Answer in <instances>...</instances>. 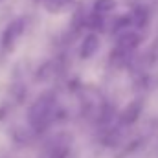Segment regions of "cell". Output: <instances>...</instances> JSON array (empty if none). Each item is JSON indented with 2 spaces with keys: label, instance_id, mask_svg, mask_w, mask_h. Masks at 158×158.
Returning a JSON list of instances; mask_svg holds the SVG:
<instances>
[{
  "label": "cell",
  "instance_id": "9c48e42d",
  "mask_svg": "<svg viewBox=\"0 0 158 158\" xmlns=\"http://www.w3.org/2000/svg\"><path fill=\"white\" fill-rule=\"evenodd\" d=\"M153 59H155V61L158 59V39H156V42L151 46V61H153Z\"/></svg>",
  "mask_w": 158,
  "mask_h": 158
},
{
  "label": "cell",
  "instance_id": "52a82bcc",
  "mask_svg": "<svg viewBox=\"0 0 158 158\" xmlns=\"http://www.w3.org/2000/svg\"><path fill=\"white\" fill-rule=\"evenodd\" d=\"M116 6H118L116 0H96L94 6H92V11L105 17L107 13H112V11L116 9Z\"/></svg>",
  "mask_w": 158,
  "mask_h": 158
},
{
  "label": "cell",
  "instance_id": "8992f818",
  "mask_svg": "<svg viewBox=\"0 0 158 158\" xmlns=\"http://www.w3.org/2000/svg\"><path fill=\"white\" fill-rule=\"evenodd\" d=\"M142 101L140 99H134V101H131L123 110H121V114H119V119H121V123L123 125H132V123H136L138 118H140V114H142Z\"/></svg>",
  "mask_w": 158,
  "mask_h": 158
},
{
  "label": "cell",
  "instance_id": "ba28073f",
  "mask_svg": "<svg viewBox=\"0 0 158 158\" xmlns=\"http://www.w3.org/2000/svg\"><path fill=\"white\" fill-rule=\"evenodd\" d=\"M39 2L44 6V9L50 11V13H57L63 7V0H39Z\"/></svg>",
  "mask_w": 158,
  "mask_h": 158
},
{
  "label": "cell",
  "instance_id": "277c9868",
  "mask_svg": "<svg viewBox=\"0 0 158 158\" xmlns=\"http://www.w3.org/2000/svg\"><path fill=\"white\" fill-rule=\"evenodd\" d=\"M140 42H142V37L136 33V31H132V30H125V31H121L118 37V46L121 52H125V53H129V52H132V50H136L138 46H140Z\"/></svg>",
  "mask_w": 158,
  "mask_h": 158
},
{
  "label": "cell",
  "instance_id": "5b68a950",
  "mask_svg": "<svg viewBox=\"0 0 158 158\" xmlns=\"http://www.w3.org/2000/svg\"><path fill=\"white\" fill-rule=\"evenodd\" d=\"M68 151H70V142L63 140V136H59L57 140H53L46 151H44V158H66L68 156Z\"/></svg>",
  "mask_w": 158,
  "mask_h": 158
},
{
  "label": "cell",
  "instance_id": "3957f363",
  "mask_svg": "<svg viewBox=\"0 0 158 158\" xmlns=\"http://www.w3.org/2000/svg\"><path fill=\"white\" fill-rule=\"evenodd\" d=\"M98 50H99V35L90 31L83 37V42L79 46V57L81 59H90Z\"/></svg>",
  "mask_w": 158,
  "mask_h": 158
},
{
  "label": "cell",
  "instance_id": "30bf717a",
  "mask_svg": "<svg viewBox=\"0 0 158 158\" xmlns=\"http://www.w3.org/2000/svg\"><path fill=\"white\" fill-rule=\"evenodd\" d=\"M68 2H74V0H63V4H68Z\"/></svg>",
  "mask_w": 158,
  "mask_h": 158
},
{
  "label": "cell",
  "instance_id": "7a4b0ae2",
  "mask_svg": "<svg viewBox=\"0 0 158 158\" xmlns=\"http://www.w3.org/2000/svg\"><path fill=\"white\" fill-rule=\"evenodd\" d=\"M24 28H26V20L24 19H15L13 22H9L7 26H6V30H4V33H2V50L4 52H13V48H15V44H17V40L20 39V35L24 33Z\"/></svg>",
  "mask_w": 158,
  "mask_h": 158
},
{
  "label": "cell",
  "instance_id": "6da1fadb",
  "mask_svg": "<svg viewBox=\"0 0 158 158\" xmlns=\"http://www.w3.org/2000/svg\"><path fill=\"white\" fill-rule=\"evenodd\" d=\"M53 114H55V96L52 92H44L31 103V107L28 110L30 127L35 132H44L50 127Z\"/></svg>",
  "mask_w": 158,
  "mask_h": 158
}]
</instances>
